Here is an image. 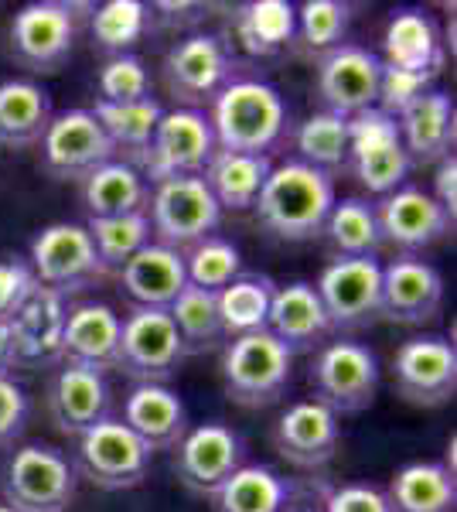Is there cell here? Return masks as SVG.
<instances>
[{
  "label": "cell",
  "mask_w": 457,
  "mask_h": 512,
  "mask_svg": "<svg viewBox=\"0 0 457 512\" xmlns=\"http://www.w3.org/2000/svg\"><path fill=\"white\" fill-rule=\"evenodd\" d=\"M273 291H277V284L267 274H239L232 284H226L215 294L226 342L239 335L267 332Z\"/></svg>",
  "instance_id": "cell-37"
},
{
  "label": "cell",
  "mask_w": 457,
  "mask_h": 512,
  "mask_svg": "<svg viewBox=\"0 0 457 512\" xmlns=\"http://www.w3.org/2000/svg\"><path fill=\"white\" fill-rule=\"evenodd\" d=\"M185 256V277L191 287H202L209 294H219L222 287L232 284L243 274V256L239 246L226 236H205L202 243H195Z\"/></svg>",
  "instance_id": "cell-44"
},
{
  "label": "cell",
  "mask_w": 457,
  "mask_h": 512,
  "mask_svg": "<svg viewBox=\"0 0 457 512\" xmlns=\"http://www.w3.org/2000/svg\"><path fill=\"white\" fill-rule=\"evenodd\" d=\"M0 512H14L11 506H4V502H0Z\"/></svg>",
  "instance_id": "cell-52"
},
{
  "label": "cell",
  "mask_w": 457,
  "mask_h": 512,
  "mask_svg": "<svg viewBox=\"0 0 457 512\" xmlns=\"http://www.w3.org/2000/svg\"><path fill=\"white\" fill-rule=\"evenodd\" d=\"M147 219H151L154 243L185 253L205 236H215L222 222V209L212 192L198 178H168L157 181L147 195Z\"/></svg>",
  "instance_id": "cell-10"
},
{
  "label": "cell",
  "mask_w": 457,
  "mask_h": 512,
  "mask_svg": "<svg viewBox=\"0 0 457 512\" xmlns=\"http://www.w3.org/2000/svg\"><path fill=\"white\" fill-rule=\"evenodd\" d=\"M294 355L270 332L229 338L222 345V386L229 400L246 410L277 403L290 386Z\"/></svg>",
  "instance_id": "cell-5"
},
{
  "label": "cell",
  "mask_w": 457,
  "mask_h": 512,
  "mask_svg": "<svg viewBox=\"0 0 457 512\" xmlns=\"http://www.w3.org/2000/svg\"><path fill=\"white\" fill-rule=\"evenodd\" d=\"M38 287L35 274L24 260H0V325H7L28 294Z\"/></svg>",
  "instance_id": "cell-48"
},
{
  "label": "cell",
  "mask_w": 457,
  "mask_h": 512,
  "mask_svg": "<svg viewBox=\"0 0 457 512\" xmlns=\"http://www.w3.org/2000/svg\"><path fill=\"white\" fill-rule=\"evenodd\" d=\"M181 362H185V349H181L178 328L168 311L130 308L120 328L116 369L127 373L134 383H168L178 376Z\"/></svg>",
  "instance_id": "cell-13"
},
{
  "label": "cell",
  "mask_w": 457,
  "mask_h": 512,
  "mask_svg": "<svg viewBox=\"0 0 457 512\" xmlns=\"http://www.w3.org/2000/svg\"><path fill=\"white\" fill-rule=\"evenodd\" d=\"M31 274L41 287H52L62 297L79 294L106 277L96 246L79 222H52L31 239Z\"/></svg>",
  "instance_id": "cell-12"
},
{
  "label": "cell",
  "mask_w": 457,
  "mask_h": 512,
  "mask_svg": "<svg viewBox=\"0 0 457 512\" xmlns=\"http://www.w3.org/2000/svg\"><path fill=\"white\" fill-rule=\"evenodd\" d=\"M403 147L410 164H437L440 158L454 154L457 137V110L454 96L444 89H427L413 99L410 106L396 117Z\"/></svg>",
  "instance_id": "cell-27"
},
{
  "label": "cell",
  "mask_w": 457,
  "mask_h": 512,
  "mask_svg": "<svg viewBox=\"0 0 457 512\" xmlns=\"http://www.w3.org/2000/svg\"><path fill=\"white\" fill-rule=\"evenodd\" d=\"M31 417V400L11 373H0V448H11L24 434Z\"/></svg>",
  "instance_id": "cell-47"
},
{
  "label": "cell",
  "mask_w": 457,
  "mask_h": 512,
  "mask_svg": "<svg viewBox=\"0 0 457 512\" xmlns=\"http://www.w3.org/2000/svg\"><path fill=\"white\" fill-rule=\"evenodd\" d=\"M307 383L314 390V400L328 407L338 420L355 417L376 403L379 359L369 345L355 342V338H335L314 352Z\"/></svg>",
  "instance_id": "cell-3"
},
{
  "label": "cell",
  "mask_w": 457,
  "mask_h": 512,
  "mask_svg": "<svg viewBox=\"0 0 457 512\" xmlns=\"http://www.w3.org/2000/svg\"><path fill=\"white\" fill-rule=\"evenodd\" d=\"M444 304V277L423 256H396L382 267V321L427 325Z\"/></svg>",
  "instance_id": "cell-23"
},
{
  "label": "cell",
  "mask_w": 457,
  "mask_h": 512,
  "mask_svg": "<svg viewBox=\"0 0 457 512\" xmlns=\"http://www.w3.org/2000/svg\"><path fill=\"white\" fill-rule=\"evenodd\" d=\"M168 315L178 328L181 349L188 355H205V352H219L226 345V332H222V318H219V304L215 294L202 291V287H185L174 304L168 308Z\"/></svg>",
  "instance_id": "cell-39"
},
{
  "label": "cell",
  "mask_w": 457,
  "mask_h": 512,
  "mask_svg": "<svg viewBox=\"0 0 457 512\" xmlns=\"http://www.w3.org/2000/svg\"><path fill=\"white\" fill-rule=\"evenodd\" d=\"M393 512H454L457 482L444 461H410L386 485Z\"/></svg>",
  "instance_id": "cell-34"
},
{
  "label": "cell",
  "mask_w": 457,
  "mask_h": 512,
  "mask_svg": "<svg viewBox=\"0 0 457 512\" xmlns=\"http://www.w3.org/2000/svg\"><path fill=\"white\" fill-rule=\"evenodd\" d=\"M232 31L246 55L273 59L294 45L297 35V7L290 0H249L232 18Z\"/></svg>",
  "instance_id": "cell-33"
},
{
  "label": "cell",
  "mask_w": 457,
  "mask_h": 512,
  "mask_svg": "<svg viewBox=\"0 0 457 512\" xmlns=\"http://www.w3.org/2000/svg\"><path fill=\"white\" fill-rule=\"evenodd\" d=\"M212 134L219 151L267 154L287 127V103L270 82L232 76L212 99Z\"/></svg>",
  "instance_id": "cell-2"
},
{
  "label": "cell",
  "mask_w": 457,
  "mask_h": 512,
  "mask_svg": "<svg viewBox=\"0 0 457 512\" xmlns=\"http://www.w3.org/2000/svg\"><path fill=\"white\" fill-rule=\"evenodd\" d=\"M79 7L65 0H31L11 18V52L24 69L52 76L72 59Z\"/></svg>",
  "instance_id": "cell-11"
},
{
  "label": "cell",
  "mask_w": 457,
  "mask_h": 512,
  "mask_svg": "<svg viewBox=\"0 0 457 512\" xmlns=\"http://www.w3.org/2000/svg\"><path fill=\"white\" fill-rule=\"evenodd\" d=\"M331 335H352L382 321V267L376 256H338L321 270L318 284Z\"/></svg>",
  "instance_id": "cell-7"
},
{
  "label": "cell",
  "mask_w": 457,
  "mask_h": 512,
  "mask_svg": "<svg viewBox=\"0 0 457 512\" xmlns=\"http://www.w3.org/2000/svg\"><path fill=\"white\" fill-rule=\"evenodd\" d=\"M41 164L58 181H86L96 168L116 158L110 137L103 134L93 110H65L55 113L45 137L38 140Z\"/></svg>",
  "instance_id": "cell-17"
},
{
  "label": "cell",
  "mask_w": 457,
  "mask_h": 512,
  "mask_svg": "<svg viewBox=\"0 0 457 512\" xmlns=\"http://www.w3.org/2000/svg\"><path fill=\"white\" fill-rule=\"evenodd\" d=\"M161 72H164V86L178 99V106L202 110L232 79L236 59H232L229 45L219 35H188L178 45L168 48Z\"/></svg>",
  "instance_id": "cell-14"
},
{
  "label": "cell",
  "mask_w": 457,
  "mask_h": 512,
  "mask_svg": "<svg viewBox=\"0 0 457 512\" xmlns=\"http://www.w3.org/2000/svg\"><path fill=\"white\" fill-rule=\"evenodd\" d=\"M65 318H69V297L38 284L18 315L7 321L11 369H55L62 362Z\"/></svg>",
  "instance_id": "cell-19"
},
{
  "label": "cell",
  "mask_w": 457,
  "mask_h": 512,
  "mask_svg": "<svg viewBox=\"0 0 457 512\" xmlns=\"http://www.w3.org/2000/svg\"><path fill=\"white\" fill-rule=\"evenodd\" d=\"M393 386L413 407H444L457 393V349L444 335H413L393 355Z\"/></svg>",
  "instance_id": "cell-15"
},
{
  "label": "cell",
  "mask_w": 457,
  "mask_h": 512,
  "mask_svg": "<svg viewBox=\"0 0 457 512\" xmlns=\"http://www.w3.org/2000/svg\"><path fill=\"white\" fill-rule=\"evenodd\" d=\"M215 151H219V144H215L209 113L174 106V110H164L137 171L151 185L168 178H198Z\"/></svg>",
  "instance_id": "cell-9"
},
{
  "label": "cell",
  "mask_w": 457,
  "mask_h": 512,
  "mask_svg": "<svg viewBox=\"0 0 457 512\" xmlns=\"http://www.w3.org/2000/svg\"><path fill=\"white\" fill-rule=\"evenodd\" d=\"M4 506L14 512H69L79 492V472L52 444H21L0 478Z\"/></svg>",
  "instance_id": "cell-4"
},
{
  "label": "cell",
  "mask_w": 457,
  "mask_h": 512,
  "mask_svg": "<svg viewBox=\"0 0 457 512\" xmlns=\"http://www.w3.org/2000/svg\"><path fill=\"white\" fill-rule=\"evenodd\" d=\"M348 24H352V7L342 0H304L297 7V35L304 55H328L338 45H345Z\"/></svg>",
  "instance_id": "cell-43"
},
{
  "label": "cell",
  "mask_w": 457,
  "mask_h": 512,
  "mask_svg": "<svg viewBox=\"0 0 457 512\" xmlns=\"http://www.w3.org/2000/svg\"><path fill=\"white\" fill-rule=\"evenodd\" d=\"M386 69L410 72V76L437 79L444 69V41L437 21L427 11H393L382 31V59Z\"/></svg>",
  "instance_id": "cell-25"
},
{
  "label": "cell",
  "mask_w": 457,
  "mask_h": 512,
  "mask_svg": "<svg viewBox=\"0 0 457 512\" xmlns=\"http://www.w3.org/2000/svg\"><path fill=\"white\" fill-rule=\"evenodd\" d=\"M154 21L151 4L144 0H106V4L93 7L89 14V35H93V48L113 59V55H134V48L144 41L147 28Z\"/></svg>",
  "instance_id": "cell-38"
},
{
  "label": "cell",
  "mask_w": 457,
  "mask_h": 512,
  "mask_svg": "<svg viewBox=\"0 0 457 512\" xmlns=\"http://www.w3.org/2000/svg\"><path fill=\"white\" fill-rule=\"evenodd\" d=\"M372 205L382 243L396 246L400 256H417L454 233V219L420 185H400Z\"/></svg>",
  "instance_id": "cell-18"
},
{
  "label": "cell",
  "mask_w": 457,
  "mask_h": 512,
  "mask_svg": "<svg viewBox=\"0 0 457 512\" xmlns=\"http://www.w3.org/2000/svg\"><path fill=\"white\" fill-rule=\"evenodd\" d=\"M434 202L440 209L447 212V216H457V158L454 154H447V158L437 161V171H434Z\"/></svg>",
  "instance_id": "cell-49"
},
{
  "label": "cell",
  "mask_w": 457,
  "mask_h": 512,
  "mask_svg": "<svg viewBox=\"0 0 457 512\" xmlns=\"http://www.w3.org/2000/svg\"><path fill=\"white\" fill-rule=\"evenodd\" d=\"M123 424L151 451H174L188 434V407L168 383H134L123 396Z\"/></svg>",
  "instance_id": "cell-24"
},
{
  "label": "cell",
  "mask_w": 457,
  "mask_h": 512,
  "mask_svg": "<svg viewBox=\"0 0 457 512\" xmlns=\"http://www.w3.org/2000/svg\"><path fill=\"white\" fill-rule=\"evenodd\" d=\"M116 277H120L123 294L130 297L134 308L168 311L174 304V297L188 287L185 256L161 243H147Z\"/></svg>",
  "instance_id": "cell-29"
},
{
  "label": "cell",
  "mask_w": 457,
  "mask_h": 512,
  "mask_svg": "<svg viewBox=\"0 0 457 512\" xmlns=\"http://www.w3.org/2000/svg\"><path fill=\"white\" fill-rule=\"evenodd\" d=\"M290 482L270 465H243L212 495L215 512H284Z\"/></svg>",
  "instance_id": "cell-36"
},
{
  "label": "cell",
  "mask_w": 457,
  "mask_h": 512,
  "mask_svg": "<svg viewBox=\"0 0 457 512\" xmlns=\"http://www.w3.org/2000/svg\"><path fill=\"white\" fill-rule=\"evenodd\" d=\"M93 117L99 120L103 134L110 137L113 151L116 154H127V164H140V158L147 154L154 140L157 123L164 117V106L157 103L154 96L140 99V103H96L93 106Z\"/></svg>",
  "instance_id": "cell-35"
},
{
  "label": "cell",
  "mask_w": 457,
  "mask_h": 512,
  "mask_svg": "<svg viewBox=\"0 0 457 512\" xmlns=\"http://www.w3.org/2000/svg\"><path fill=\"white\" fill-rule=\"evenodd\" d=\"M246 465V444L222 420L188 427V434L174 448V475L188 492L212 499L222 482Z\"/></svg>",
  "instance_id": "cell-16"
},
{
  "label": "cell",
  "mask_w": 457,
  "mask_h": 512,
  "mask_svg": "<svg viewBox=\"0 0 457 512\" xmlns=\"http://www.w3.org/2000/svg\"><path fill=\"white\" fill-rule=\"evenodd\" d=\"M45 407H48V420L55 424L58 434L65 437L86 434L93 424L110 417L113 407L110 379H106V373H99V369L79 366V362H58L52 379H48Z\"/></svg>",
  "instance_id": "cell-20"
},
{
  "label": "cell",
  "mask_w": 457,
  "mask_h": 512,
  "mask_svg": "<svg viewBox=\"0 0 457 512\" xmlns=\"http://www.w3.org/2000/svg\"><path fill=\"white\" fill-rule=\"evenodd\" d=\"M342 441V424L328 407L318 400L290 403L273 427V448L287 465L301 468V472H318L331 465Z\"/></svg>",
  "instance_id": "cell-22"
},
{
  "label": "cell",
  "mask_w": 457,
  "mask_h": 512,
  "mask_svg": "<svg viewBox=\"0 0 457 512\" xmlns=\"http://www.w3.org/2000/svg\"><path fill=\"white\" fill-rule=\"evenodd\" d=\"M120 328L123 318L103 301H79L69 304L62 335V362H79V366L110 373L116 369L120 355Z\"/></svg>",
  "instance_id": "cell-28"
},
{
  "label": "cell",
  "mask_w": 457,
  "mask_h": 512,
  "mask_svg": "<svg viewBox=\"0 0 457 512\" xmlns=\"http://www.w3.org/2000/svg\"><path fill=\"white\" fill-rule=\"evenodd\" d=\"M335 202V178L304 161H284L270 171L253 212L270 236L284 243H311L324 233Z\"/></svg>",
  "instance_id": "cell-1"
},
{
  "label": "cell",
  "mask_w": 457,
  "mask_h": 512,
  "mask_svg": "<svg viewBox=\"0 0 457 512\" xmlns=\"http://www.w3.org/2000/svg\"><path fill=\"white\" fill-rule=\"evenodd\" d=\"M0 373H11V335H7V325H0Z\"/></svg>",
  "instance_id": "cell-50"
},
{
  "label": "cell",
  "mask_w": 457,
  "mask_h": 512,
  "mask_svg": "<svg viewBox=\"0 0 457 512\" xmlns=\"http://www.w3.org/2000/svg\"><path fill=\"white\" fill-rule=\"evenodd\" d=\"M99 99L96 103H140L151 96V72L140 55H113L99 69Z\"/></svg>",
  "instance_id": "cell-45"
},
{
  "label": "cell",
  "mask_w": 457,
  "mask_h": 512,
  "mask_svg": "<svg viewBox=\"0 0 457 512\" xmlns=\"http://www.w3.org/2000/svg\"><path fill=\"white\" fill-rule=\"evenodd\" d=\"M273 171L270 154H236V151H215L205 164L202 181L212 192L215 205L229 212H246L256 205L263 185Z\"/></svg>",
  "instance_id": "cell-30"
},
{
  "label": "cell",
  "mask_w": 457,
  "mask_h": 512,
  "mask_svg": "<svg viewBox=\"0 0 457 512\" xmlns=\"http://www.w3.org/2000/svg\"><path fill=\"white\" fill-rule=\"evenodd\" d=\"M338 256H376L382 250L376 205L369 198H342L331 205L324 233Z\"/></svg>",
  "instance_id": "cell-41"
},
{
  "label": "cell",
  "mask_w": 457,
  "mask_h": 512,
  "mask_svg": "<svg viewBox=\"0 0 457 512\" xmlns=\"http://www.w3.org/2000/svg\"><path fill=\"white\" fill-rule=\"evenodd\" d=\"M76 472L86 475L103 492H127L147 482L154 451L123 424L120 417H103L76 437Z\"/></svg>",
  "instance_id": "cell-6"
},
{
  "label": "cell",
  "mask_w": 457,
  "mask_h": 512,
  "mask_svg": "<svg viewBox=\"0 0 457 512\" xmlns=\"http://www.w3.org/2000/svg\"><path fill=\"white\" fill-rule=\"evenodd\" d=\"M79 195H82L86 219H113V216H130V212H144L151 188H147L144 175H140L134 164L113 158L82 181Z\"/></svg>",
  "instance_id": "cell-32"
},
{
  "label": "cell",
  "mask_w": 457,
  "mask_h": 512,
  "mask_svg": "<svg viewBox=\"0 0 457 512\" xmlns=\"http://www.w3.org/2000/svg\"><path fill=\"white\" fill-rule=\"evenodd\" d=\"M267 332L277 342H284L290 355H314L328 342L331 325L314 284L294 280V284H284L273 291Z\"/></svg>",
  "instance_id": "cell-26"
},
{
  "label": "cell",
  "mask_w": 457,
  "mask_h": 512,
  "mask_svg": "<svg viewBox=\"0 0 457 512\" xmlns=\"http://www.w3.org/2000/svg\"><path fill=\"white\" fill-rule=\"evenodd\" d=\"M382 62L362 45H338L318 59V99L335 117L352 120L355 113L372 110L379 99Z\"/></svg>",
  "instance_id": "cell-21"
},
{
  "label": "cell",
  "mask_w": 457,
  "mask_h": 512,
  "mask_svg": "<svg viewBox=\"0 0 457 512\" xmlns=\"http://www.w3.org/2000/svg\"><path fill=\"white\" fill-rule=\"evenodd\" d=\"M321 512H393V506H389V495L382 485L345 482L335 489H324Z\"/></svg>",
  "instance_id": "cell-46"
},
{
  "label": "cell",
  "mask_w": 457,
  "mask_h": 512,
  "mask_svg": "<svg viewBox=\"0 0 457 512\" xmlns=\"http://www.w3.org/2000/svg\"><path fill=\"white\" fill-rule=\"evenodd\" d=\"M297 154H301L297 161L335 178V171H342L348 161V120L328 110L311 113L297 127Z\"/></svg>",
  "instance_id": "cell-42"
},
{
  "label": "cell",
  "mask_w": 457,
  "mask_h": 512,
  "mask_svg": "<svg viewBox=\"0 0 457 512\" xmlns=\"http://www.w3.org/2000/svg\"><path fill=\"white\" fill-rule=\"evenodd\" d=\"M52 96L35 79H4L0 82V144L4 147H35L52 123Z\"/></svg>",
  "instance_id": "cell-31"
},
{
  "label": "cell",
  "mask_w": 457,
  "mask_h": 512,
  "mask_svg": "<svg viewBox=\"0 0 457 512\" xmlns=\"http://www.w3.org/2000/svg\"><path fill=\"white\" fill-rule=\"evenodd\" d=\"M284 512H321V502H304V506H284Z\"/></svg>",
  "instance_id": "cell-51"
},
{
  "label": "cell",
  "mask_w": 457,
  "mask_h": 512,
  "mask_svg": "<svg viewBox=\"0 0 457 512\" xmlns=\"http://www.w3.org/2000/svg\"><path fill=\"white\" fill-rule=\"evenodd\" d=\"M345 168H352L355 181L369 195H389L400 185H406L410 175V158L396 127V117L382 113L379 106L362 110L348 120V161Z\"/></svg>",
  "instance_id": "cell-8"
},
{
  "label": "cell",
  "mask_w": 457,
  "mask_h": 512,
  "mask_svg": "<svg viewBox=\"0 0 457 512\" xmlns=\"http://www.w3.org/2000/svg\"><path fill=\"white\" fill-rule=\"evenodd\" d=\"M86 233L93 239L96 256H99V263H103L106 277L120 274V270L127 267L147 243H154L147 209L130 212V216H113V219H86Z\"/></svg>",
  "instance_id": "cell-40"
}]
</instances>
